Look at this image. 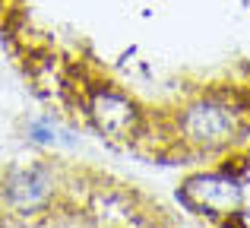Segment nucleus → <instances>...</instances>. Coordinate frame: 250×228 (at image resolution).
<instances>
[{"label":"nucleus","mask_w":250,"mask_h":228,"mask_svg":"<svg viewBox=\"0 0 250 228\" xmlns=\"http://www.w3.org/2000/svg\"><path fill=\"white\" fill-rule=\"evenodd\" d=\"M181 200L193 212L222 216V212H234L241 206V187L222 174H200V178H190L184 184Z\"/></svg>","instance_id":"f257e3e1"},{"label":"nucleus","mask_w":250,"mask_h":228,"mask_svg":"<svg viewBox=\"0 0 250 228\" xmlns=\"http://www.w3.org/2000/svg\"><path fill=\"white\" fill-rule=\"evenodd\" d=\"M184 130L193 143H203V146H222V143L231 140L234 133V117L228 108L215 105V102H203V105H193L184 117Z\"/></svg>","instance_id":"f03ea898"},{"label":"nucleus","mask_w":250,"mask_h":228,"mask_svg":"<svg viewBox=\"0 0 250 228\" xmlns=\"http://www.w3.org/2000/svg\"><path fill=\"white\" fill-rule=\"evenodd\" d=\"M92 117H95V124L104 130V133L117 136V140H124V136H130L136 130L133 105H130L127 99H121V95H111V92H102L95 99V105H92Z\"/></svg>","instance_id":"7ed1b4c3"},{"label":"nucleus","mask_w":250,"mask_h":228,"mask_svg":"<svg viewBox=\"0 0 250 228\" xmlns=\"http://www.w3.org/2000/svg\"><path fill=\"white\" fill-rule=\"evenodd\" d=\"M51 193V174L44 168H25L13 174L6 184V197L16 209H38Z\"/></svg>","instance_id":"20e7f679"}]
</instances>
